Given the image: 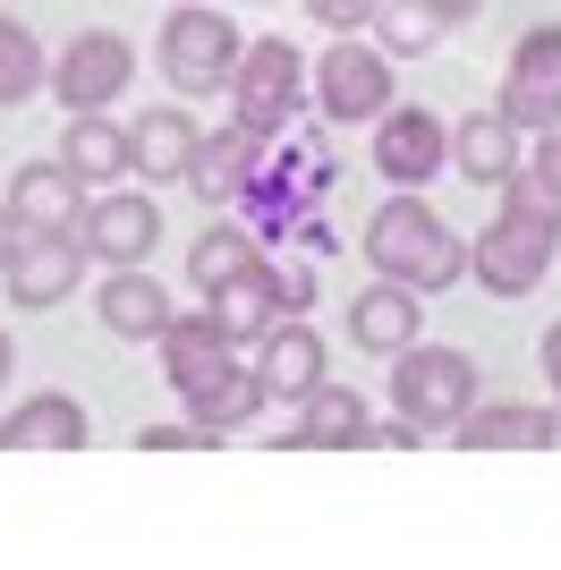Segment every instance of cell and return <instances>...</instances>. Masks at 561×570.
Instances as JSON below:
<instances>
[{"mask_svg": "<svg viewBox=\"0 0 561 570\" xmlns=\"http://www.w3.org/2000/svg\"><path fill=\"white\" fill-rule=\"evenodd\" d=\"M366 264L383 273V282L434 298V289H451V282L468 273V247H460V230H451V222L434 214L417 188H400L392 205L366 222Z\"/></svg>", "mask_w": 561, "mask_h": 570, "instance_id": "obj_1", "label": "cell"}, {"mask_svg": "<svg viewBox=\"0 0 561 570\" xmlns=\"http://www.w3.org/2000/svg\"><path fill=\"white\" fill-rule=\"evenodd\" d=\"M238 51H247V35H238L213 0H170L154 60H163V77L179 86V95H213V86L238 77Z\"/></svg>", "mask_w": 561, "mask_h": 570, "instance_id": "obj_2", "label": "cell"}, {"mask_svg": "<svg viewBox=\"0 0 561 570\" xmlns=\"http://www.w3.org/2000/svg\"><path fill=\"white\" fill-rule=\"evenodd\" d=\"M553 247H561V222L528 214V205H502V222L468 247V273H476L493 298H528V289L553 273Z\"/></svg>", "mask_w": 561, "mask_h": 570, "instance_id": "obj_3", "label": "cell"}, {"mask_svg": "<svg viewBox=\"0 0 561 570\" xmlns=\"http://www.w3.org/2000/svg\"><path fill=\"white\" fill-rule=\"evenodd\" d=\"M230 95H238V119H247V128L280 137V128L298 119V102H306V60H298V43H289V35H256V43L238 51Z\"/></svg>", "mask_w": 561, "mask_h": 570, "instance_id": "obj_4", "label": "cell"}, {"mask_svg": "<svg viewBox=\"0 0 561 570\" xmlns=\"http://www.w3.org/2000/svg\"><path fill=\"white\" fill-rule=\"evenodd\" d=\"M128 77H137V43L128 35H111V26H86V35H69V51L51 60V95H60V111H111L119 95H128Z\"/></svg>", "mask_w": 561, "mask_h": 570, "instance_id": "obj_5", "label": "cell"}, {"mask_svg": "<svg viewBox=\"0 0 561 570\" xmlns=\"http://www.w3.org/2000/svg\"><path fill=\"white\" fill-rule=\"evenodd\" d=\"M392 401L417 426H460L468 409H476V357L468 350H400Z\"/></svg>", "mask_w": 561, "mask_h": 570, "instance_id": "obj_6", "label": "cell"}, {"mask_svg": "<svg viewBox=\"0 0 561 570\" xmlns=\"http://www.w3.org/2000/svg\"><path fill=\"white\" fill-rule=\"evenodd\" d=\"M315 111L324 119H383L392 111V60L374 43H357V35H341V43L315 60Z\"/></svg>", "mask_w": 561, "mask_h": 570, "instance_id": "obj_7", "label": "cell"}, {"mask_svg": "<svg viewBox=\"0 0 561 570\" xmlns=\"http://www.w3.org/2000/svg\"><path fill=\"white\" fill-rule=\"evenodd\" d=\"M493 111H511V128H537V137L561 128V26H528V35H519Z\"/></svg>", "mask_w": 561, "mask_h": 570, "instance_id": "obj_8", "label": "cell"}, {"mask_svg": "<svg viewBox=\"0 0 561 570\" xmlns=\"http://www.w3.org/2000/svg\"><path fill=\"white\" fill-rule=\"evenodd\" d=\"M374 170L392 188H425L434 170H451V128L425 102H400V111L374 119Z\"/></svg>", "mask_w": 561, "mask_h": 570, "instance_id": "obj_9", "label": "cell"}, {"mask_svg": "<svg viewBox=\"0 0 561 570\" xmlns=\"http://www.w3.org/2000/svg\"><path fill=\"white\" fill-rule=\"evenodd\" d=\"M77 196H86V179H77L69 163H26L18 179H9V222L18 230H43V238H77Z\"/></svg>", "mask_w": 561, "mask_h": 570, "instance_id": "obj_10", "label": "cell"}, {"mask_svg": "<svg viewBox=\"0 0 561 570\" xmlns=\"http://www.w3.org/2000/svg\"><path fill=\"white\" fill-rule=\"evenodd\" d=\"M77 264H86V238L18 230V247H9V298H18V307H60L77 289Z\"/></svg>", "mask_w": 561, "mask_h": 570, "instance_id": "obj_11", "label": "cell"}, {"mask_svg": "<svg viewBox=\"0 0 561 570\" xmlns=\"http://www.w3.org/2000/svg\"><path fill=\"white\" fill-rule=\"evenodd\" d=\"M519 163H528V145H519L511 111H468L460 128H451V170L476 179V188H511Z\"/></svg>", "mask_w": 561, "mask_h": 570, "instance_id": "obj_12", "label": "cell"}, {"mask_svg": "<svg viewBox=\"0 0 561 570\" xmlns=\"http://www.w3.org/2000/svg\"><path fill=\"white\" fill-rule=\"evenodd\" d=\"M77 238H86L102 264H145L154 256V238H163V214L145 205V196H102V205H86V222H77Z\"/></svg>", "mask_w": 561, "mask_h": 570, "instance_id": "obj_13", "label": "cell"}, {"mask_svg": "<svg viewBox=\"0 0 561 570\" xmlns=\"http://www.w3.org/2000/svg\"><path fill=\"white\" fill-rule=\"evenodd\" d=\"M222 366H230V341H222L213 307L205 315H170V324H163V383L179 392V401H187V392H205Z\"/></svg>", "mask_w": 561, "mask_h": 570, "instance_id": "obj_14", "label": "cell"}, {"mask_svg": "<svg viewBox=\"0 0 561 570\" xmlns=\"http://www.w3.org/2000/svg\"><path fill=\"white\" fill-rule=\"evenodd\" d=\"M264 128H247V119H230V128H222V137H205L196 145V170H187V179H196V196H205V205H238V188H247V179H256V163H264Z\"/></svg>", "mask_w": 561, "mask_h": 570, "instance_id": "obj_15", "label": "cell"}, {"mask_svg": "<svg viewBox=\"0 0 561 570\" xmlns=\"http://www.w3.org/2000/svg\"><path fill=\"white\" fill-rule=\"evenodd\" d=\"M417 289H400V282H374L366 298H350V341L374 357H400V350H417Z\"/></svg>", "mask_w": 561, "mask_h": 570, "instance_id": "obj_16", "label": "cell"}, {"mask_svg": "<svg viewBox=\"0 0 561 570\" xmlns=\"http://www.w3.org/2000/svg\"><path fill=\"white\" fill-rule=\"evenodd\" d=\"M60 163H69L86 188H111V179L137 170V154H128V128H111V111H77L69 137H60Z\"/></svg>", "mask_w": 561, "mask_h": 570, "instance_id": "obj_17", "label": "cell"}, {"mask_svg": "<svg viewBox=\"0 0 561 570\" xmlns=\"http://www.w3.org/2000/svg\"><path fill=\"white\" fill-rule=\"evenodd\" d=\"M196 119L187 111H145L137 128H128V154H137V170H145V188H154V179H187V170H196Z\"/></svg>", "mask_w": 561, "mask_h": 570, "instance_id": "obj_18", "label": "cell"}, {"mask_svg": "<svg viewBox=\"0 0 561 570\" xmlns=\"http://www.w3.org/2000/svg\"><path fill=\"white\" fill-rule=\"evenodd\" d=\"M273 307H280V273H273V264H247L238 282L213 289V324H222V341H230V350L273 333Z\"/></svg>", "mask_w": 561, "mask_h": 570, "instance_id": "obj_19", "label": "cell"}, {"mask_svg": "<svg viewBox=\"0 0 561 570\" xmlns=\"http://www.w3.org/2000/svg\"><path fill=\"white\" fill-rule=\"evenodd\" d=\"M256 375H264V392H280V401H306V392L324 383V341L306 333V324H273Z\"/></svg>", "mask_w": 561, "mask_h": 570, "instance_id": "obj_20", "label": "cell"}, {"mask_svg": "<svg viewBox=\"0 0 561 570\" xmlns=\"http://www.w3.org/2000/svg\"><path fill=\"white\" fill-rule=\"evenodd\" d=\"M264 401H273V392H264L256 366H222L205 392H187V426H196V434H230V426H247Z\"/></svg>", "mask_w": 561, "mask_h": 570, "instance_id": "obj_21", "label": "cell"}, {"mask_svg": "<svg viewBox=\"0 0 561 570\" xmlns=\"http://www.w3.org/2000/svg\"><path fill=\"white\" fill-rule=\"evenodd\" d=\"M102 324H111L119 341H163L170 298H163L154 282H145L137 264H128V273H111V282H102Z\"/></svg>", "mask_w": 561, "mask_h": 570, "instance_id": "obj_22", "label": "cell"}, {"mask_svg": "<svg viewBox=\"0 0 561 570\" xmlns=\"http://www.w3.org/2000/svg\"><path fill=\"white\" fill-rule=\"evenodd\" d=\"M0 443H35V452H60V443H86V409L69 392H35L26 409H9Z\"/></svg>", "mask_w": 561, "mask_h": 570, "instance_id": "obj_23", "label": "cell"}, {"mask_svg": "<svg viewBox=\"0 0 561 570\" xmlns=\"http://www.w3.org/2000/svg\"><path fill=\"white\" fill-rule=\"evenodd\" d=\"M374 35H383V51H400V60H425V51L451 35V9L443 0H383V9H374Z\"/></svg>", "mask_w": 561, "mask_h": 570, "instance_id": "obj_24", "label": "cell"}, {"mask_svg": "<svg viewBox=\"0 0 561 570\" xmlns=\"http://www.w3.org/2000/svg\"><path fill=\"white\" fill-rule=\"evenodd\" d=\"M366 401H357L350 383H315L306 392V426H298V443H366Z\"/></svg>", "mask_w": 561, "mask_h": 570, "instance_id": "obj_25", "label": "cell"}, {"mask_svg": "<svg viewBox=\"0 0 561 570\" xmlns=\"http://www.w3.org/2000/svg\"><path fill=\"white\" fill-rule=\"evenodd\" d=\"M43 77H51V60H43V43H35V26H26V18H0V111H18Z\"/></svg>", "mask_w": 561, "mask_h": 570, "instance_id": "obj_26", "label": "cell"}, {"mask_svg": "<svg viewBox=\"0 0 561 570\" xmlns=\"http://www.w3.org/2000/svg\"><path fill=\"white\" fill-rule=\"evenodd\" d=\"M460 443H476V452H485V443H561V426H553V409H468L460 417Z\"/></svg>", "mask_w": 561, "mask_h": 570, "instance_id": "obj_27", "label": "cell"}, {"mask_svg": "<svg viewBox=\"0 0 561 570\" xmlns=\"http://www.w3.org/2000/svg\"><path fill=\"white\" fill-rule=\"evenodd\" d=\"M247 264H256V230H238V222H222V230H205L196 238V256H187V273H196V289H222V282H238V273H247Z\"/></svg>", "mask_w": 561, "mask_h": 570, "instance_id": "obj_28", "label": "cell"}, {"mask_svg": "<svg viewBox=\"0 0 561 570\" xmlns=\"http://www.w3.org/2000/svg\"><path fill=\"white\" fill-rule=\"evenodd\" d=\"M511 205H528V214L561 222V128H553V137H537V154L511 170Z\"/></svg>", "mask_w": 561, "mask_h": 570, "instance_id": "obj_29", "label": "cell"}, {"mask_svg": "<svg viewBox=\"0 0 561 570\" xmlns=\"http://www.w3.org/2000/svg\"><path fill=\"white\" fill-rule=\"evenodd\" d=\"M306 9H315V26H332V35H357V26H374L383 0H306Z\"/></svg>", "mask_w": 561, "mask_h": 570, "instance_id": "obj_30", "label": "cell"}, {"mask_svg": "<svg viewBox=\"0 0 561 570\" xmlns=\"http://www.w3.org/2000/svg\"><path fill=\"white\" fill-rule=\"evenodd\" d=\"M137 443H145V452H187V443H213V434H196V426H145Z\"/></svg>", "mask_w": 561, "mask_h": 570, "instance_id": "obj_31", "label": "cell"}, {"mask_svg": "<svg viewBox=\"0 0 561 570\" xmlns=\"http://www.w3.org/2000/svg\"><path fill=\"white\" fill-rule=\"evenodd\" d=\"M315 298V273L306 264H280V307H306Z\"/></svg>", "mask_w": 561, "mask_h": 570, "instance_id": "obj_32", "label": "cell"}, {"mask_svg": "<svg viewBox=\"0 0 561 570\" xmlns=\"http://www.w3.org/2000/svg\"><path fill=\"white\" fill-rule=\"evenodd\" d=\"M544 375H553V409H561V324L544 333Z\"/></svg>", "mask_w": 561, "mask_h": 570, "instance_id": "obj_33", "label": "cell"}, {"mask_svg": "<svg viewBox=\"0 0 561 570\" xmlns=\"http://www.w3.org/2000/svg\"><path fill=\"white\" fill-rule=\"evenodd\" d=\"M9 247H18V222H9V205H0V273H9Z\"/></svg>", "mask_w": 561, "mask_h": 570, "instance_id": "obj_34", "label": "cell"}, {"mask_svg": "<svg viewBox=\"0 0 561 570\" xmlns=\"http://www.w3.org/2000/svg\"><path fill=\"white\" fill-rule=\"evenodd\" d=\"M0 375H9V333H0Z\"/></svg>", "mask_w": 561, "mask_h": 570, "instance_id": "obj_35", "label": "cell"}, {"mask_svg": "<svg viewBox=\"0 0 561 570\" xmlns=\"http://www.w3.org/2000/svg\"><path fill=\"white\" fill-rule=\"evenodd\" d=\"M443 9H451V18H460V9H476V0H443Z\"/></svg>", "mask_w": 561, "mask_h": 570, "instance_id": "obj_36", "label": "cell"}]
</instances>
